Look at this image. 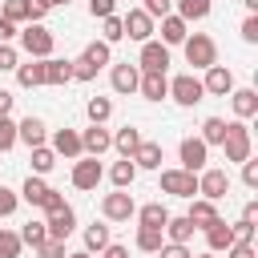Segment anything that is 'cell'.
Returning <instances> with one entry per match:
<instances>
[{
  "label": "cell",
  "instance_id": "cell-1",
  "mask_svg": "<svg viewBox=\"0 0 258 258\" xmlns=\"http://www.w3.org/2000/svg\"><path fill=\"white\" fill-rule=\"evenodd\" d=\"M222 149H226V161H246L250 157V149H254V141H250V129L242 125V121H226V137H222Z\"/></svg>",
  "mask_w": 258,
  "mask_h": 258
},
{
  "label": "cell",
  "instance_id": "cell-2",
  "mask_svg": "<svg viewBox=\"0 0 258 258\" xmlns=\"http://www.w3.org/2000/svg\"><path fill=\"white\" fill-rule=\"evenodd\" d=\"M181 44H185V60H189L194 69H210V64H218V44H214V36L194 32V36H185Z\"/></svg>",
  "mask_w": 258,
  "mask_h": 258
},
{
  "label": "cell",
  "instance_id": "cell-3",
  "mask_svg": "<svg viewBox=\"0 0 258 258\" xmlns=\"http://www.w3.org/2000/svg\"><path fill=\"white\" fill-rule=\"evenodd\" d=\"M16 36H20V48H24L32 60L52 56V32H48L44 24H24V32H16Z\"/></svg>",
  "mask_w": 258,
  "mask_h": 258
},
{
  "label": "cell",
  "instance_id": "cell-4",
  "mask_svg": "<svg viewBox=\"0 0 258 258\" xmlns=\"http://www.w3.org/2000/svg\"><path fill=\"white\" fill-rule=\"evenodd\" d=\"M101 214H105V222H129V218L137 214V202H133V194L113 189V194L101 198Z\"/></svg>",
  "mask_w": 258,
  "mask_h": 258
},
{
  "label": "cell",
  "instance_id": "cell-5",
  "mask_svg": "<svg viewBox=\"0 0 258 258\" xmlns=\"http://www.w3.org/2000/svg\"><path fill=\"white\" fill-rule=\"evenodd\" d=\"M169 97L189 109V105H198V101L206 97V89H202V81H198L194 73H177V77L169 81Z\"/></svg>",
  "mask_w": 258,
  "mask_h": 258
},
{
  "label": "cell",
  "instance_id": "cell-6",
  "mask_svg": "<svg viewBox=\"0 0 258 258\" xmlns=\"http://www.w3.org/2000/svg\"><path fill=\"white\" fill-rule=\"evenodd\" d=\"M161 189L173 198H194L198 194V173L189 169H161Z\"/></svg>",
  "mask_w": 258,
  "mask_h": 258
},
{
  "label": "cell",
  "instance_id": "cell-7",
  "mask_svg": "<svg viewBox=\"0 0 258 258\" xmlns=\"http://www.w3.org/2000/svg\"><path fill=\"white\" fill-rule=\"evenodd\" d=\"M198 194L210 202H222L230 194V173L226 169H198Z\"/></svg>",
  "mask_w": 258,
  "mask_h": 258
},
{
  "label": "cell",
  "instance_id": "cell-8",
  "mask_svg": "<svg viewBox=\"0 0 258 258\" xmlns=\"http://www.w3.org/2000/svg\"><path fill=\"white\" fill-rule=\"evenodd\" d=\"M121 28H125V36H129V40L145 44V40L153 36V16H149L145 8H129V12L121 16Z\"/></svg>",
  "mask_w": 258,
  "mask_h": 258
},
{
  "label": "cell",
  "instance_id": "cell-9",
  "mask_svg": "<svg viewBox=\"0 0 258 258\" xmlns=\"http://www.w3.org/2000/svg\"><path fill=\"white\" fill-rule=\"evenodd\" d=\"M137 69H141V73H165V69H169V44L145 40V44H141V56H137Z\"/></svg>",
  "mask_w": 258,
  "mask_h": 258
},
{
  "label": "cell",
  "instance_id": "cell-10",
  "mask_svg": "<svg viewBox=\"0 0 258 258\" xmlns=\"http://www.w3.org/2000/svg\"><path fill=\"white\" fill-rule=\"evenodd\" d=\"M105 177V169H101V161L97 157H89V153H81L77 161H73V185L77 189H97V181Z\"/></svg>",
  "mask_w": 258,
  "mask_h": 258
},
{
  "label": "cell",
  "instance_id": "cell-11",
  "mask_svg": "<svg viewBox=\"0 0 258 258\" xmlns=\"http://www.w3.org/2000/svg\"><path fill=\"white\" fill-rule=\"evenodd\" d=\"M73 226H77V214H73L69 202L56 206V210H48V218H44V230H48V238H56V242H64V238L73 234Z\"/></svg>",
  "mask_w": 258,
  "mask_h": 258
},
{
  "label": "cell",
  "instance_id": "cell-12",
  "mask_svg": "<svg viewBox=\"0 0 258 258\" xmlns=\"http://www.w3.org/2000/svg\"><path fill=\"white\" fill-rule=\"evenodd\" d=\"M206 161H210V145L202 137H185L181 141V169L198 173V169H206Z\"/></svg>",
  "mask_w": 258,
  "mask_h": 258
},
{
  "label": "cell",
  "instance_id": "cell-13",
  "mask_svg": "<svg viewBox=\"0 0 258 258\" xmlns=\"http://www.w3.org/2000/svg\"><path fill=\"white\" fill-rule=\"evenodd\" d=\"M202 89L214 93V97H230V89H234V73H230L226 64H210L206 77H202Z\"/></svg>",
  "mask_w": 258,
  "mask_h": 258
},
{
  "label": "cell",
  "instance_id": "cell-14",
  "mask_svg": "<svg viewBox=\"0 0 258 258\" xmlns=\"http://www.w3.org/2000/svg\"><path fill=\"white\" fill-rule=\"evenodd\" d=\"M0 16L12 20V24H40L44 12H36L32 0H4V4H0Z\"/></svg>",
  "mask_w": 258,
  "mask_h": 258
},
{
  "label": "cell",
  "instance_id": "cell-15",
  "mask_svg": "<svg viewBox=\"0 0 258 258\" xmlns=\"http://www.w3.org/2000/svg\"><path fill=\"white\" fill-rule=\"evenodd\" d=\"M44 137H48V125L40 121V117H24V121H16V141H24L28 149H36V145H44Z\"/></svg>",
  "mask_w": 258,
  "mask_h": 258
},
{
  "label": "cell",
  "instance_id": "cell-16",
  "mask_svg": "<svg viewBox=\"0 0 258 258\" xmlns=\"http://www.w3.org/2000/svg\"><path fill=\"white\" fill-rule=\"evenodd\" d=\"M81 149H85L89 157H101L105 149H113V133H109L105 125H89V129L81 133Z\"/></svg>",
  "mask_w": 258,
  "mask_h": 258
},
{
  "label": "cell",
  "instance_id": "cell-17",
  "mask_svg": "<svg viewBox=\"0 0 258 258\" xmlns=\"http://www.w3.org/2000/svg\"><path fill=\"white\" fill-rule=\"evenodd\" d=\"M238 238H234V226H226L222 218H214L210 226H206V246H210V254H222V250H230Z\"/></svg>",
  "mask_w": 258,
  "mask_h": 258
},
{
  "label": "cell",
  "instance_id": "cell-18",
  "mask_svg": "<svg viewBox=\"0 0 258 258\" xmlns=\"http://www.w3.org/2000/svg\"><path fill=\"white\" fill-rule=\"evenodd\" d=\"M137 81H141V69L129 64V60L113 64V73H109V85H113L117 93H137Z\"/></svg>",
  "mask_w": 258,
  "mask_h": 258
},
{
  "label": "cell",
  "instance_id": "cell-19",
  "mask_svg": "<svg viewBox=\"0 0 258 258\" xmlns=\"http://www.w3.org/2000/svg\"><path fill=\"white\" fill-rule=\"evenodd\" d=\"M48 149H52L56 157H73V161H77V157L85 153V149H81V133H77V129H56V133H52V145H48Z\"/></svg>",
  "mask_w": 258,
  "mask_h": 258
},
{
  "label": "cell",
  "instance_id": "cell-20",
  "mask_svg": "<svg viewBox=\"0 0 258 258\" xmlns=\"http://www.w3.org/2000/svg\"><path fill=\"white\" fill-rule=\"evenodd\" d=\"M137 93H141L145 101H161V97H169V77H165V73H141Z\"/></svg>",
  "mask_w": 258,
  "mask_h": 258
},
{
  "label": "cell",
  "instance_id": "cell-21",
  "mask_svg": "<svg viewBox=\"0 0 258 258\" xmlns=\"http://www.w3.org/2000/svg\"><path fill=\"white\" fill-rule=\"evenodd\" d=\"M189 222H194V230H206L214 218H218V206L210 202V198H189V214H185Z\"/></svg>",
  "mask_w": 258,
  "mask_h": 258
},
{
  "label": "cell",
  "instance_id": "cell-22",
  "mask_svg": "<svg viewBox=\"0 0 258 258\" xmlns=\"http://www.w3.org/2000/svg\"><path fill=\"white\" fill-rule=\"evenodd\" d=\"M189 36V24L177 16V12H169V16H161V44H181Z\"/></svg>",
  "mask_w": 258,
  "mask_h": 258
},
{
  "label": "cell",
  "instance_id": "cell-23",
  "mask_svg": "<svg viewBox=\"0 0 258 258\" xmlns=\"http://www.w3.org/2000/svg\"><path fill=\"white\" fill-rule=\"evenodd\" d=\"M73 81V60L44 56V85H69Z\"/></svg>",
  "mask_w": 258,
  "mask_h": 258
},
{
  "label": "cell",
  "instance_id": "cell-24",
  "mask_svg": "<svg viewBox=\"0 0 258 258\" xmlns=\"http://www.w3.org/2000/svg\"><path fill=\"white\" fill-rule=\"evenodd\" d=\"M230 105H234L238 121H246V117L258 113V93L254 89H230Z\"/></svg>",
  "mask_w": 258,
  "mask_h": 258
},
{
  "label": "cell",
  "instance_id": "cell-25",
  "mask_svg": "<svg viewBox=\"0 0 258 258\" xmlns=\"http://www.w3.org/2000/svg\"><path fill=\"white\" fill-rule=\"evenodd\" d=\"M133 165L137 169H161V145L157 141H141L133 149Z\"/></svg>",
  "mask_w": 258,
  "mask_h": 258
},
{
  "label": "cell",
  "instance_id": "cell-26",
  "mask_svg": "<svg viewBox=\"0 0 258 258\" xmlns=\"http://www.w3.org/2000/svg\"><path fill=\"white\" fill-rule=\"evenodd\" d=\"M141 141H145V137H141V129H133V125H125V129L113 133V149H117L121 157H133V149H137Z\"/></svg>",
  "mask_w": 258,
  "mask_h": 258
},
{
  "label": "cell",
  "instance_id": "cell-27",
  "mask_svg": "<svg viewBox=\"0 0 258 258\" xmlns=\"http://www.w3.org/2000/svg\"><path fill=\"white\" fill-rule=\"evenodd\" d=\"M161 234L169 238V242H181V246H189V238H194V222L181 214V218H169L165 226H161Z\"/></svg>",
  "mask_w": 258,
  "mask_h": 258
},
{
  "label": "cell",
  "instance_id": "cell-28",
  "mask_svg": "<svg viewBox=\"0 0 258 258\" xmlns=\"http://www.w3.org/2000/svg\"><path fill=\"white\" fill-rule=\"evenodd\" d=\"M48 189H52V185H48V181H44L40 173H28V181H24V189H20V198H24L28 206H40V202L48 198Z\"/></svg>",
  "mask_w": 258,
  "mask_h": 258
},
{
  "label": "cell",
  "instance_id": "cell-29",
  "mask_svg": "<svg viewBox=\"0 0 258 258\" xmlns=\"http://www.w3.org/2000/svg\"><path fill=\"white\" fill-rule=\"evenodd\" d=\"M16 81H20V89H36V85H44V60L16 64Z\"/></svg>",
  "mask_w": 258,
  "mask_h": 258
},
{
  "label": "cell",
  "instance_id": "cell-30",
  "mask_svg": "<svg viewBox=\"0 0 258 258\" xmlns=\"http://www.w3.org/2000/svg\"><path fill=\"white\" fill-rule=\"evenodd\" d=\"M109 242H113V238H109V226H105V222H93V226H85V250H89V254H93V250L101 254Z\"/></svg>",
  "mask_w": 258,
  "mask_h": 258
},
{
  "label": "cell",
  "instance_id": "cell-31",
  "mask_svg": "<svg viewBox=\"0 0 258 258\" xmlns=\"http://www.w3.org/2000/svg\"><path fill=\"white\" fill-rule=\"evenodd\" d=\"M109 177H113V185H117V189H129V185H133V177H137V165H133V157H121V161L109 169Z\"/></svg>",
  "mask_w": 258,
  "mask_h": 258
},
{
  "label": "cell",
  "instance_id": "cell-32",
  "mask_svg": "<svg viewBox=\"0 0 258 258\" xmlns=\"http://www.w3.org/2000/svg\"><path fill=\"white\" fill-rule=\"evenodd\" d=\"M137 218H141V226H153V230H161V226L169 222V210H165L161 202H149V206H141V210H137Z\"/></svg>",
  "mask_w": 258,
  "mask_h": 258
},
{
  "label": "cell",
  "instance_id": "cell-33",
  "mask_svg": "<svg viewBox=\"0 0 258 258\" xmlns=\"http://www.w3.org/2000/svg\"><path fill=\"white\" fill-rule=\"evenodd\" d=\"M85 113H89V121H93V125H105V121L113 117V101H109V97H89Z\"/></svg>",
  "mask_w": 258,
  "mask_h": 258
},
{
  "label": "cell",
  "instance_id": "cell-34",
  "mask_svg": "<svg viewBox=\"0 0 258 258\" xmlns=\"http://www.w3.org/2000/svg\"><path fill=\"white\" fill-rule=\"evenodd\" d=\"M161 242H165V234H161V230H153V226H137V250L157 254V250H161Z\"/></svg>",
  "mask_w": 258,
  "mask_h": 258
},
{
  "label": "cell",
  "instance_id": "cell-35",
  "mask_svg": "<svg viewBox=\"0 0 258 258\" xmlns=\"http://www.w3.org/2000/svg\"><path fill=\"white\" fill-rule=\"evenodd\" d=\"M177 16L189 24V20H206L210 16V0H177Z\"/></svg>",
  "mask_w": 258,
  "mask_h": 258
},
{
  "label": "cell",
  "instance_id": "cell-36",
  "mask_svg": "<svg viewBox=\"0 0 258 258\" xmlns=\"http://www.w3.org/2000/svg\"><path fill=\"white\" fill-rule=\"evenodd\" d=\"M222 137H226V121L222 117H206L202 121V141L206 145H222Z\"/></svg>",
  "mask_w": 258,
  "mask_h": 258
},
{
  "label": "cell",
  "instance_id": "cell-37",
  "mask_svg": "<svg viewBox=\"0 0 258 258\" xmlns=\"http://www.w3.org/2000/svg\"><path fill=\"white\" fill-rule=\"evenodd\" d=\"M28 153H32V173H40V177L56 165V153H52L48 145H36V149H28Z\"/></svg>",
  "mask_w": 258,
  "mask_h": 258
},
{
  "label": "cell",
  "instance_id": "cell-38",
  "mask_svg": "<svg viewBox=\"0 0 258 258\" xmlns=\"http://www.w3.org/2000/svg\"><path fill=\"white\" fill-rule=\"evenodd\" d=\"M81 56H85L89 64H97V69H105V64H109V56H113V48H109L105 40H93V44H89V48H85Z\"/></svg>",
  "mask_w": 258,
  "mask_h": 258
},
{
  "label": "cell",
  "instance_id": "cell-39",
  "mask_svg": "<svg viewBox=\"0 0 258 258\" xmlns=\"http://www.w3.org/2000/svg\"><path fill=\"white\" fill-rule=\"evenodd\" d=\"M121 36H125L121 16H117V12H113V16H105V20H101V40H105V44H117Z\"/></svg>",
  "mask_w": 258,
  "mask_h": 258
},
{
  "label": "cell",
  "instance_id": "cell-40",
  "mask_svg": "<svg viewBox=\"0 0 258 258\" xmlns=\"http://www.w3.org/2000/svg\"><path fill=\"white\" fill-rule=\"evenodd\" d=\"M20 234H12V230H4L0 226V258H20Z\"/></svg>",
  "mask_w": 258,
  "mask_h": 258
},
{
  "label": "cell",
  "instance_id": "cell-41",
  "mask_svg": "<svg viewBox=\"0 0 258 258\" xmlns=\"http://www.w3.org/2000/svg\"><path fill=\"white\" fill-rule=\"evenodd\" d=\"M44 238H48V230H44V222H28V226L20 230V242H24V246H32V250H36V246H40Z\"/></svg>",
  "mask_w": 258,
  "mask_h": 258
},
{
  "label": "cell",
  "instance_id": "cell-42",
  "mask_svg": "<svg viewBox=\"0 0 258 258\" xmlns=\"http://www.w3.org/2000/svg\"><path fill=\"white\" fill-rule=\"evenodd\" d=\"M16 145V121L12 117H0V153H8Z\"/></svg>",
  "mask_w": 258,
  "mask_h": 258
},
{
  "label": "cell",
  "instance_id": "cell-43",
  "mask_svg": "<svg viewBox=\"0 0 258 258\" xmlns=\"http://www.w3.org/2000/svg\"><path fill=\"white\" fill-rule=\"evenodd\" d=\"M36 258H64V242H56V238H44V242L36 246Z\"/></svg>",
  "mask_w": 258,
  "mask_h": 258
},
{
  "label": "cell",
  "instance_id": "cell-44",
  "mask_svg": "<svg viewBox=\"0 0 258 258\" xmlns=\"http://www.w3.org/2000/svg\"><path fill=\"white\" fill-rule=\"evenodd\" d=\"M16 206H20V194H12L8 185H0V218L16 214Z\"/></svg>",
  "mask_w": 258,
  "mask_h": 258
},
{
  "label": "cell",
  "instance_id": "cell-45",
  "mask_svg": "<svg viewBox=\"0 0 258 258\" xmlns=\"http://www.w3.org/2000/svg\"><path fill=\"white\" fill-rule=\"evenodd\" d=\"M113 12H117V0H89V16L105 20V16H113Z\"/></svg>",
  "mask_w": 258,
  "mask_h": 258
},
{
  "label": "cell",
  "instance_id": "cell-46",
  "mask_svg": "<svg viewBox=\"0 0 258 258\" xmlns=\"http://www.w3.org/2000/svg\"><path fill=\"white\" fill-rule=\"evenodd\" d=\"M157 258H194V254H189V246H181V242H161Z\"/></svg>",
  "mask_w": 258,
  "mask_h": 258
},
{
  "label": "cell",
  "instance_id": "cell-47",
  "mask_svg": "<svg viewBox=\"0 0 258 258\" xmlns=\"http://www.w3.org/2000/svg\"><path fill=\"white\" fill-rule=\"evenodd\" d=\"M242 40H246V44H258V12H250V16L242 20Z\"/></svg>",
  "mask_w": 258,
  "mask_h": 258
},
{
  "label": "cell",
  "instance_id": "cell-48",
  "mask_svg": "<svg viewBox=\"0 0 258 258\" xmlns=\"http://www.w3.org/2000/svg\"><path fill=\"white\" fill-rule=\"evenodd\" d=\"M20 64V56H16V48L12 44H0V73H12Z\"/></svg>",
  "mask_w": 258,
  "mask_h": 258
},
{
  "label": "cell",
  "instance_id": "cell-49",
  "mask_svg": "<svg viewBox=\"0 0 258 258\" xmlns=\"http://www.w3.org/2000/svg\"><path fill=\"white\" fill-rule=\"evenodd\" d=\"M242 181H246L250 189H258V161H254V157L242 161Z\"/></svg>",
  "mask_w": 258,
  "mask_h": 258
},
{
  "label": "cell",
  "instance_id": "cell-50",
  "mask_svg": "<svg viewBox=\"0 0 258 258\" xmlns=\"http://www.w3.org/2000/svg\"><path fill=\"white\" fill-rule=\"evenodd\" d=\"M226 258H258V250H254V242H234L226 250Z\"/></svg>",
  "mask_w": 258,
  "mask_h": 258
},
{
  "label": "cell",
  "instance_id": "cell-51",
  "mask_svg": "<svg viewBox=\"0 0 258 258\" xmlns=\"http://www.w3.org/2000/svg\"><path fill=\"white\" fill-rule=\"evenodd\" d=\"M145 12L157 20V16H169V0H145Z\"/></svg>",
  "mask_w": 258,
  "mask_h": 258
},
{
  "label": "cell",
  "instance_id": "cell-52",
  "mask_svg": "<svg viewBox=\"0 0 258 258\" xmlns=\"http://www.w3.org/2000/svg\"><path fill=\"white\" fill-rule=\"evenodd\" d=\"M101 258H129V246H121V242H109V246L101 250Z\"/></svg>",
  "mask_w": 258,
  "mask_h": 258
},
{
  "label": "cell",
  "instance_id": "cell-53",
  "mask_svg": "<svg viewBox=\"0 0 258 258\" xmlns=\"http://www.w3.org/2000/svg\"><path fill=\"white\" fill-rule=\"evenodd\" d=\"M56 206H64V198H60V194H56V189H48V198H44V202H40V210H44V214H48V210H56Z\"/></svg>",
  "mask_w": 258,
  "mask_h": 258
},
{
  "label": "cell",
  "instance_id": "cell-54",
  "mask_svg": "<svg viewBox=\"0 0 258 258\" xmlns=\"http://www.w3.org/2000/svg\"><path fill=\"white\" fill-rule=\"evenodd\" d=\"M12 36H16V24H12V20H4V16H0V44H8V40H12Z\"/></svg>",
  "mask_w": 258,
  "mask_h": 258
},
{
  "label": "cell",
  "instance_id": "cell-55",
  "mask_svg": "<svg viewBox=\"0 0 258 258\" xmlns=\"http://www.w3.org/2000/svg\"><path fill=\"white\" fill-rule=\"evenodd\" d=\"M12 101H16V97H12L8 89H0V117H8V113H12Z\"/></svg>",
  "mask_w": 258,
  "mask_h": 258
},
{
  "label": "cell",
  "instance_id": "cell-56",
  "mask_svg": "<svg viewBox=\"0 0 258 258\" xmlns=\"http://www.w3.org/2000/svg\"><path fill=\"white\" fill-rule=\"evenodd\" d=\"M242 218H250V222H254V218H258V202H246V210H242Z\"/></svg>",
  "mask_w": 258,
  "mask_h": 258
},
{
  "label": "cell",
  "instance_id": "cell-57",
  "mask_svg": "<svg viewBox=\"0 0 258 258\" xmlns=\"http://www.w3.org/2000/svg\"><path fill=\"white\" fill-rule=\"evenodd\" d=\"M32 8L36 12H48V8H56V0H32Z\"/></svg>",
  "mask_w": 258,
  "mask_h": 258
},
{
  "label": "cell",
  "instance_id": "cell-58",
  "mask_svg": "<svg viewBox=\"0 0 258 258\" xmlns=\"http://www.w3.org/2000/svg\"><path fill=\"white\" fill-rule=\"evenodd\" d=\"M64 258H93L89 250H77V254H64Z\"/></svg>",
  "mask_w": 258,
  "mask_h": 258
},
{
  "label": "cell",
  "instance_id": "cell-59",
  "mask_svg": "<svg viewBox=\"0 0 258 258\" xmlns=\"http://www.w3.org/2000/svg\"><path fill=\"white\" fill-rule=\"evenodd\" d=\"M242 4H246V8H250V12H258V0H242Z\"/></svg>",
  "mask_w": 258,
  "mask_h": 258
},
{
  "label": "cell",
  "instance_id": "cell-60",
  "mask_svg": "<svg viewBox=\"0 0 258 258\" xmlns=\"http://www.w3.org/2000/svg\"><path fill=\"white\" fill-rule=\"evenodd\" d=\"M198 258H214V254H198Z\"/></svg>",
  "mask_w": 258,
  "mask_h": 258
},
{
  "label": "cell",
  "instance_id": "cell-61",
  "mask_svg": "<svg viewBox=\"0 0 258 258\" xmlns=\"http://www.w3.org/2000/svg\"><path fill=\"white\" fill-rule=\"evenodd\" d=\"M56 4H69V0H56Z\"/></svg>",
  "mask_w": 258,
  "mask_h": 258
}]
</instances>
